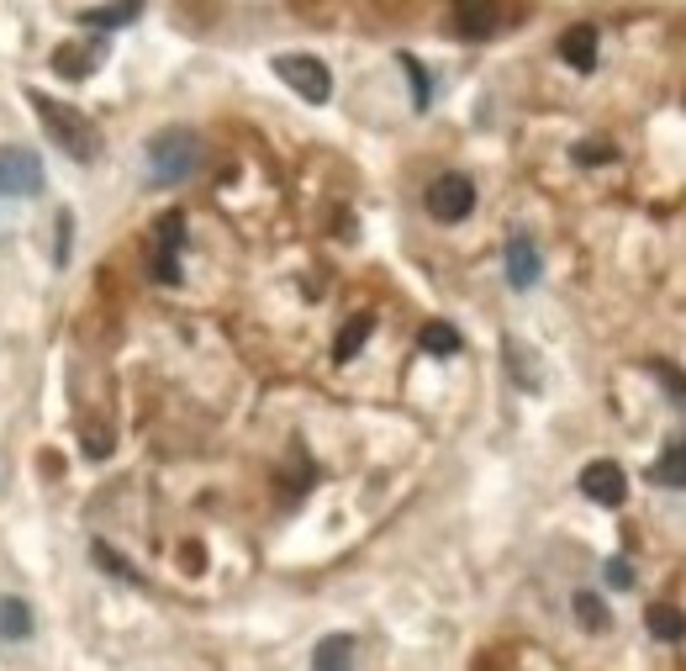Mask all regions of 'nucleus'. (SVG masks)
I'll return each instance as SVG.
<instances>
[{"label":"nucleus","mask_w":686,"mask_h":671,"mask_svg":"<svg viewBox=\"0 0 686 671\" xmlns=\"http://www.w3.org/2000/svg\"><path fill=\"white\" fill-rule=\"evenodd\" d=\"M476 207V181L470 175H460V170H449L439 181L428 185V212L439 217V222H465Z\"/></svg>","instance_id":"4"},{"label":"nucleus","mask_w":686,"mask_h":671,"mask_svg":"<svg viewBox=\"0 0 686 671\" xmlns=\"http://www.w3.org/2000/svg\"><path fill=\"white\" fill-rule=\"evenodd\" d=\"M570 609H575V618H581L592 635H607V629H613V613H607V603H602L597 592H575Z\"/></svg>","instance_id":"18"},{"label":"nucleus","mask_w":686,"mask_h":671,"mask_svg":"<svg viewBox=\"0 0 686 671\" xmlns=\"http://www.w3.org/2000/svg\"><path fill=\"white\" fill-rule=\"evenodd\" d=\"M581 491L597 502V508H624L628 497V476L618 460H592L586 471H581Z\"/></svg>","instance_id":"7"},{"label":"nucleus","mask_w":686,"mask_h":671,"mask_svg":"<svg viewBox=\"0 0 686 671\" xmlns=\"http://www.w3.org/2000/svg\"><path fill=\"white\" fill-rule=\"evenodd\" d=\"M508 280L518 286V291H528L538 280V248L528 244V239H512L508 244Z\"/></svg>","instance_id":"13"},{"label":"nucleus","mask_w":686,"mask_h":671,"mask_svg":"<svg viewBox=\"0 0 686 671\" xmlns=\"http://www.w3.org/2000/svg\"><path fill=\"white\" fill-rule=\"evenodd\" d=\"M402 69H407V80H412V101H418V112H428V101H433V85H428V69H422L412 54H402Z\"/></svg>","instance_id":"21"},{"label":"nucleus","mask_w":686,"mask_h":671,"mask_svg":"<svg viewBox=\"0 0 686 671\" xmlns=\"http://www.w3.org/2000/svg\"><path fill=\"white\" fill-rule=\"evenodd\" d=\"M85 450L90 455H106V450H112V433H106V428H101V433H85Z\"/></svg>","instance_id":"26"},{"label":"nucleus","mask_w":686,"mask_h":671,"mask_svg":"<svg viewBox=\"0 0 686 671\" xmlns=\"http://www.w3.org/2000/svg\"><path fill=\"white\" fill-rule=\"evenodd\" d=\"M69 233H74V217L69 212H59V239H54V265H69Z\"/></svg>","instance_id":"25"},{"label":"nucleus","mask_w":686,"mask_h":671,"mask_svg":"<svg viewBox=\"0 0 686 671\" xmlns=\"http://www.w3.org/2000/svg\"><path fill=\"white\" fill-rule=\"evenodd\" d=\"M644 624H650V635H655V640H682V635H686V613L671 609V603H655V609L644 613Z\"/></svg>","instance_id":"16"},{"label":"nucleus","mask_w":686,"mask_h":671,"mask_svg":"<svg viewBox=\"0 0 686 671\" xmlns=\"http://www.w3.org/2000/svg\"><path fill=\"white\" fill-rule=\"evenodd\" d=\"M43 190V159L32 149H0V196H37Z\"/></svg>","instance_id":"6"},{"label":"nucleus","mask_w":686,"mask_h":671,"mask_svg":"<svg viewBox=\"0 0 686 671\" xmlns=\"http://www.w3.org/2000/svg\"><path fill=\"white\" fill-rule=\"evenodd\" d=\"M602 577H607V587H633V566H628L624 555H613V560L602 566Z\"/></svg>","instance_id":"22"},{"label":"nucleus","mask_w":686,"mask_h":671,"mask_svg":"<svg viewBox=\"0 0 686 671\" xmlns=\"http://www.w3.org/2000/svg\"><path fill=\"white\" fill-rule=\"evenodd\" d=\"M312 671H354V640L349 635H328L312 650Z\"/></svg>","instance_id":"11"},{"label":"nucleus","mask_w":686,"mask_h":671,"mask_svg":"<svg viewBox=\"0 0 686 671\" xmlns=\"http://www.w3.org/2000/svg\"><path fill=\"white\" fill-rule=\"evenodd\" d=\"M0 640H32V609L16 598H0Z\"/></svg>","instance_id":"15"},{"label":"nucleus","mask_w":686,"mask_h":671,"mask_svg":"<svg viewBox=\"0 0 686 671\" xmlns=\"http://www.w3.org/2000/svg\"><path fill=\"white\" fill-rule=\"evenodd\" d=\"M201 164V138L190 127H164L149 138V181L153 185H179L196 175Z\"/></svg>","instance_id":"1"},{"label":"nucleus","mask_w":686,"mask_h":671,"mask_svg":"<svg viewBox=\"0 0 686 671\" xmlns=\"http://www.w3.org/2000/svg\"><path fill=\"white\" fill-rule=\"evenodd\" d=\"M650 482H655V487H682L686 491V433H676V439L660 450V460L650 465Z\"/></svg>","instance_id":"9"},{"label":"nucleus","mask_w":686,"mask_h":671,"mask_svg":"<svg viewBox=\"0 0 686 671\" xmlns=\"http://www.w3.org/2000/svg\"><path fill=\"white\" fill-rule=\"evenodd\" d=\"M370 328H375V317H370V312L349 317V323H344V334H338V344H333V360H338V366H344V360H354L359 349H364V338H370Z\"/></svg>","instance_id":"14"},{"label":"nucleus","mask_w":686,"mask_h":671,"mask_svg":"<svg viewBox=\"0 0 686 671\" xmlns=\"http://www.w3.org/2000/svg\"><path fill=\"white\" fill-rule=\"evenodd\" d=\"M422 349H428V355H454V349H460V334H454L449 323H428V328H422Z\"/></svg>","instance_id":"20"},{"label":"nucleus","mask_w":686,"mask_h":671,"mask_svg":"<svg viewBox=\"0 0 686 671\" xmlns=\"http://www.w3.org/2000/svg\"><path fill=\"white\" fill-rule=\"evenodd\" d=\"M143 16V0H117V5H90L80 11V27H95V32H117L127 22H138Z\"/></svg>","instance_id":"10"},{"label":"nucleus","mask_w":686,"mask_h":671,"mask_svg":"<svg viewBox=\"0 0 686 671\" xmlns=\"http://www.w3.org/2000/svg\"><path fill=\"white\" fill-rule=\"evenodd\" d=\"M95 59H101V43H90V48H59V54H54V69L69 74V80H85L90 69H95Z\"/></svg>","instance_id":"17"},{"label":"nucleus","mask_w":686,"mask_h":671,"mask_svg":"<svg viewBox=\"0 0 686 671\" xmlns=\"http://www.w3.org/2000/svg\"><path fill=\"white\" fill-rule=\"evenodd\" d=\"M497 22H502V5H497V0H454V32H460L465 43L491 37Z\"/></svg>","instance_id":"8"},{"label":"nucleus","mask_w":686,"mask_h":671,"mask_svg":"<svg viewBox=\"0 0 686 671\" xmlns=\"http://www.w3.org/2000/svg\"><path fill=\"white\" fill-rule=\"evenodd\" d=\"M90 560H95V566H101V571H106V577H117V581H127V587H138V571H132V566H127V560H121L117 549L112 545H101V540H95V545H90Z\"/></svg>","instance_id":"19"},{"label":"nucleus","mask_w":686,"mask_h":671,"mask_svg":"<svg viewBox=\"0 0 686 671\" xmlns=\"http://www.w3.org/2000/svg\"><path fill=\"white\" fill-rule=\"evenodd\" d=\"M560 59H566L570 69H592V63H597V27H570L566 37H560Z\"/></svg>","instance_id":"12"},{"label":"nucleus","mask_w":686,"mask_h":671,"mask_svg":"<svg viewBox=\"0 0 686 671\" xmlns=\"http://www.w3.org/2000/svg\"><path fill=\"white\" fill-rule=\"evenodd\" d=\"M32 106H37V117H43V127H48V138H54L74 164H95L101 138H95V127H90L74 106H59V101H48L43 91H32Z\"/></svg>","instance_id":"2"},{"label":"nucleus","mask_w":686,"mask_h":671,"mask_svg":"<svg viewBox=\"0 0 686 671\" xmlns=\"http://www.w3.org/2000/svg\"><path fill=\"white\" fill-rule=\"evenodd\" d=\"M660 386H665V392H671V397L686 407V375L676 366H660Z\"/></svg>","instance_id":"24"},{"label":"nucleus","mask_w":686,"mask_h":671,"mask_svg":"<svg viewBox=\"0 0 686 671\" xmlns=\"http://www.w3.org/2000/svg\"><path fill=\"white\" fill-rule=\"evenodd\" d=\"M613 143H575V164H607Z\"/></svg>","instance_id":"23"},{"label":"nucleus","mask_w":686,"mask_h":671,"mask_svg":"<svg viewBox=\"0 0 686 671\" xmlns=\"http://www.w3.org/2000/svg\"><path fill=\"white\" fill-rule=\"evenodd\" d=\"M179 254H185V212H164L159 217V228H153V259H149L153 280L175 286L179 280Z\"/></svg>","instance_id":"5"},{"label":"nucleus","mask_w":686,"mask_h":671,"mask_svg":"<svg viewBox=\"0 0 686 671\" xmlns=\"http://www.w3.org/2000/svg\"><path fill=\"white\" fill-rule=\"evenodd\" d=\"M275 74L301 95V101H312V106H323L333 95V74L323 59H312V54H280L275 59Z\"/></svg>","instance_id":"3"}]
</instances>
